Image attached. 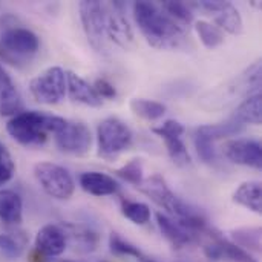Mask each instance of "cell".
<instances>
[{"instance_id": "d590c367", "label": "cell", "mask_w": 262, "mask_h": 262, "mask_svg": "<svg viewBox=\"0 0 262 262\" xmlns=\"http://www.w3.org/2000/svg\"><path fill=\"white\" fill-rule=\"evenodd\" d=\"M8 158H11V155H9V152L6 150V147L2 144V141H0V161L2 160H8Z\"/></svg>"}, {"instance_id": "cb8c5ba5", "label": "cell", "mask_w": 262, "mask_h": 262, "mask_svg": "<svg viewBox=\"0 0 262 262\" xmlns=\"http://www.w3.org/2000/svg\"><path fill=\"white\" fill-rule=\"evenodd\" d=\"M130 109L134 114L144 120H158L166 114V104L146 98H134L130 101Z\"/></svg>"}, {"instance_id": "e0dca14e", "label": "cell", "mask_w": 262, "mask_h": 262, "mask_svg": "<svg viewBox=\"0 0 262 262\" xmlns=\"http://www.w3.org/2000/svg\"><path fill=\"white\" fill-rule=\"evenodd\" d=\"M66 92L69 94L72 101L83 103L92 107H100L103 104V100L97 95L94 88L74 72H66Z\"/></svg>"}, {"instance_id": "9c48e42d", "label": "cell", "mask_w": 262, "mask_h": 262, "mask_svg": "<svg viewBox=\"0 0 262 262\" xmlns=\"http://www.w3.org/2000/svg\"><path fill=\"white\" fill-rule=\"evenodd\" d=\"M55 144L60 150L72 155H84L92 144V135L89 127L80 121H64L61 129L54 134Z\"/></svg>"}, {"instance_id": "836d02e7", "label": "cell", "mask_w": 262, "mask_h": 262, "mask_svg": "<svg viewBox=\"0 0 262 262\" xmlns=\"http://www.w3.org/2000/svg\"><path fill=\"white\" fill-rule=\"evenodd\" d=\"M94 91L97 92V95L100 97V98H106V100H112V98H115L117 97V91H115V88L107 81V80H104V78H98L95 83H94Z\"/></svg>"}, {"instance_id": "1f68e13d", "label": "cell", "mask_w": 262, "mask_h": 262, "mask_svg": "<svg viewBox=\"0 0 262 262\" xmlns=\"http://www.w3.org/2000/svg\"><path fill=\"white\" fill-rule=\"evenodd\" d=\"M0 253H3L6 258L15 259L21 255V246L17 243L15 238L0 233Z\"/></svg>"}, {"instance_id": "5bb4252c", "label": "cell", "mask_w": 262, "mask_h": 262, "mask_svg": "<svg viewBox=\"0 0 262 262\" xmlns=\"http://www.w3.org/2000/svg\"><path fill=\"white\" fill-rule=\"evenodd\" d=\"M204 253L210 261L227 259L232 262H258L247 250L220 236H213L212 243L204 247Z\"/></svg>"}, {"instance_id": "7402d4cb", "label": "cell", "mask_w": 262, "mask_h": 262, "mask_svg": "<svg viewBox=\"0 0 262 262\" xmlns=\"http://www.w3.org/2000/svg\"><path fill=\"white\" fill-rule=\"evenodd\" d=\"M233 201L255 213L262 210V186L259 181L243 183L233 193Z\"/></svg>"}, {"instance_id": "277c9868", "label": "cell", "mask_w": 262, "mask_h": 262, "mask_svg": "<svg viewBox=\"0 0 262 262\" xmlns=\"http://www.w3.org/2000/svg\"><path fill=\"white\" fill-rule=\"evenodd\" d=\"M38 37L26 28H9L0 35V63L5 61L14 68L28 64L38 52Z\"/></svg>"}, {"instance_id": "9a60e30c", "label": "cell", "mask_w": 262, "mask_h": 262, "mask_svg": "<svg viewBox=\"0 0 262 262\" xmlns=\"http://www.w3.org/2000/svg\"><path fill=\"white\" fill-rule=\"evenodd\" d=\"M106 34L123 48L134 41L132 28L123 15V5L118 2L112 5V11H106Z\"/></svg>"}, {"instance_id": "ba28073f", "label": "cell", "mask_w": 262, "mask_h": 262, "mask_svg": "<svg viewBox=\"0 0 262 262\" xmlns=\"http://www.w3.org/2000/svg\"><path fill=\"white\" fill-rule=\"evenodd\" d=\"M80 17L88 41L97 52L106 51V9L97 0L80 3Z\"/></svg>"}, {"instance_id": "ffe728a7", "label": "cell", "mask_w": 262, "mask_h": 262, "mask_svg": "<svg viewBox=\"0 0 262 262\" xmlns=\"http://www.w3.org/2000/svg\"><path fill=\"white\" fill-rule=\"evenodd\" d=\"M61 229L66 235V241H71L75 250L81 253H91L97 249L98 235L92 229L80 224H69V223L61 226Z\"/></svg>"}, {"instance_id": "83f0119b", "label": "cell", "mask_w": 262, "mask_h": 262, "mask_svg": "<svg viewBox=\"0 0 262 262\" xmlns=\"http://www.w3.org/2000/svg\"><path fill=\"white\" fill-rule=\"evenodd\" d=\"M109 247H111V252L114 255L130 256V258H135V259H138V261L141 262L149 261L138 247H135L129 241H124L118 233H111V236H109Z\"/></svg>"}, {"instance_id": "74e56055", "label": "cell", "mask_w": 262, "mask_h": 262, "mask_svg": "<svg viewBox=\"0 0 262 262\" xmlns=\"http://www.w3.org/2000/svg\"><path fill=\"white\" fill-rule=\"evenodd\" d=\"M146 262H154V261H150V259H149V261H146Z\"/></svg>"}, {"instance_id": "4dcf8cb0", "label": "cell", "mask_w": 262, "mask_h": 262, "mask_svg": "<svg viewBox=\"0 0 262 262\" xmlns=\"http://www.w3.org/2000/svg\"><path fill=\"white\" fill-rule=\"evenodd\" d=\"M195 147L198 155L201 157V160L204 163H213L216 161V150H215V141H212L210 138H207L206 135H203L201 132L195 130Z\"/></svg>"}, {"instance_id": "f1b7e54d", "label": "cell", "mask_w": 262, "mask_h": 262, "mask_svg": "<svg viewBox=\"0 0 262 262\" xmlns=\"http://www.w3.org/2000/svg\"><path fill=\"white\" fill-rule=\"evenodd\" d=\"M163 11L172 17L175 21H178L180 25H189L193 20V14L190 11V5L184 3V2H163L161 5Z\"/></svg>"}, {"instance_id": "44dd1931", "label": "cell", "mask_w": 262, "mask_h": 262, "mask_svg": "<svg viewBox=\"0 0 262 262\" xmlns=\"http://www.w3.org/2000/svg\"><path fill=\"white\" fill-rule=\"evenodd\" d=\"M0 220L12 226L20 224L23 220L21 198L11 189H0Z\"/></svg>"}, {"instance_id": "4fadbf2b", "label": "cell", "mask_w": 262, "mask_h": 262, "mask_svg": "<svg viewBox=\"0 0 262 262\" xmlns=\"http://www.w3.org/2000/svg\"><path fill=\"white\" fill-rule=\"evenodd\" d=\"M68 246L66 235L60 226L55 224H46L43 226L37 235H35V252H38L41 256L52 259L64 253Z\"/></svg>"}, {"instance_id": "f546056e", "label": "cell", "mask_w": 262, "mask_h": 262, "mask_svg": "<svg viewBox=\"0 0 262 262\" xmlns=\"http://www.w3.org/2000/svg\"><path fill=\"white\" fill-rule=\"evenodd\" d=\"M115 173L123 178L124 181L134 184L135 187H140L141 183L144 181V177H143V163L141 160L135 158V160H130L127 164H124L123 167L117 169Z\"/></svg>"}, {"instance_id": "603a6c76", "label": "cell", "mask_w": 262, "mask_h": 262, "mask_svg": "<svg viewBox=\"0 0 262 262\" xmlns=\"http://www.w3.org/2000/svg\"><path fill=\"white\" fill-rule=\"evenodd\" d=\"M232 118L239 124H261L262 120V98L261 94L250 95L246 98L233 112Z\"/></svg>"}, {"instance_id": "6da1fadb", "label": "cell", "mask_w": 262, "mask_h": 262, "mask_svg": "<svg viewBox=\"0 0 262 262\" xmlns=\"http://www.w3.org/2000/svg\"><path fill=\"white\" fill-rule=\"evenodd\" d=\"M134 17L141 34L154 48L175 49L181 48L186 41V34L181 25L169 17L161 6L152 2H135Z\"/></svg>"}, {"instance_id": "7a4b0ae2", "label": "cell", "mask_w": 262, "mask_h": 262, "mask_svg": "<svg viewBox=\"0 0 262 262\" xmlns=\"http://www.w3.org/2000/svg\"><path fill=\"white\" fill-rule=\"evenodd\" d=\"M141 192L146 193L154 203L163 207L167 213L173 216L178 223H181L186 229L193 232L195 235L206 230V220L192 209L187 203H184L180 196H177L167 186L166 180L155 173L150 178L144 180L140 186Z\"/></svg>"}, {"instance_id": "5b68a950", "label": "cell", "mask_w": 262, "mask_h": 262, "mask_svg": "<svg viewBox=\"0 0 262 262\" xmlns=\"http://www.w3.org/2000/svg\"><path fill=\"white\" fill-rule=\"evenodd\" d=\"M98 154L104 158H112L129 149L134 140L132 130L117 117H109L97 126Z\"/></svg>"}, {"instance_id": "8d00e7d4", "label": "cell", "mask_w": 262, "mask_h": 262, "mask_svg": "<svg viewBox=\"0 0 262 262\" xmlns=\"http://www.w3.org/2000/svg\"><path fill=\"white\" fill-rule=\"evenodd\" d=\"M49 262H75V261H64V259H58V261H54V259H49Z\"/></svg>"}, {"instance_id": "3957f363", "label": "cell", "mask_w": 262, "mask_h": 262, "mask_svg": "<svg viewBox=\"0 0 262 262\" xmlns=\"http://www.w3.org/2000/svg\"><path fill=\"white\" fill-rule=\"evenodd\" d=\"M64 121V118L57 115L40 114L37 111H21L11 117L6 130L18 144L37 147L48 140V134L58 132Z\"/></svg>"}, {"instance_id": "8fae6325", "label": "cell", "mask_w": 262, "mask_h": 262, "mask_svg": "<svg viewBox=\"0 0 262 262\" xmlns=\"http://www.w3.org/2000/svg\"><path fill=\"white\" fill-rule=\"evenodd\" d=\"M223 149H224V155L232 163L253 167V169H261L262 149L259 141L250 140V138L229 140Z\"/></svg>"}, {"instance_id": "30bf717a", "label": "cell", "mask_w": 262, "mask_h": 262, "mask_svg": "<svg viewBox=\"0 0 262 262\" xmlns=\"http://www.w3.org/2000/svg\"><path fill=\"white\" fill-rule=\"evenodd\" d=\"M152 132L164 140L169 157L172 158V161L175 164L187 166L190 163V155L187 152L184 141L181 140V135L184 134V126L181 123H178L175 120H167L160 127H154Z\"/></svg>"}, {"instance_id": "e575fe53", "label": "cell", "mask_w": 262, "mask_h": 262, "mask_svg": "<svg viewBox=\"0 0 262 262\" xmlns=\"http://www.w3.org/2000/svg\"><path fill=\"white\" fill-rule=\"evenodd\" d=\"M14 170H15V164H14L12 158L0 161V186L6 184L12 178Z\"/></svg>"}, {"instance_id": "52a82bcc", "label": "cell", "mask_w": 262, "mask_h": 262, "mask_svg": "<svg viewBox=\"0 0 262 262\" xmlns=\"http://www.w3.org/2000/svg\"><path fill=\"white\" fill-rule=\"evenodd\" d=\"M32 97L41 104H57L66 95V72L52 66L34 77L29 83Z\"/></svg>"}, {"instance_id": "ac0fdd59", "label": "cell", "mask_w": 262, "mask_h": 262, "mask_svg": "<svg viewBox=\"0 0 262 262\" xmlns=\"http://www.w3.org/2000/svg\"><path fill=\"white\" fill-rule=\"evenodd\" d=\"M155 216H157V224H158L161 233L175 247H184V246H187V244H190V243L195 241V236L196 235L193 232H190L189 229H186L177 220H173L169 215L161 213V212H157Z\"/></svg>"}, {"instance_id": "d4e9b609", "label": "cell", "mask_w": 262, "mask_h": 262, "mask_svg": "<svg viewBox=\"0 0 262 262\" xmlns=\"http://www.w3.org/2000/svg\"><path fill=\"white\" fill-rule=\"evenodd\" d=\"M244 126L239 124L238 121H235L233 118H230L226 123L221 124H206V126H200L196 130L201 132L203 135H206L207 138H210L212 141H216L223 137H232L236 135L239 132H243Z\"/></svg>"}, {"instance_id": "8992f818", "label": "cell", "mask_w": 262, "mask_h": 262, "mask_svg": "<svg viewBox=\"0 0 262 262\" xmlns=\"http://www.w3.org/2000/svg\"><path fill=\"white\" fill-rule=\"evenodd\" d=\"M34 175L41 189L55 200H69L75 190V183L71 173L54 163L43 161L34 166Z\"/></svg>"}, {"instance_id": "7c38bea8", "label": "cell", "mask_w": 262, "mask_h": 262, "mask_svg": "<svg viewBox=\"0 0 262 262\" xmlns=\"http://www.w3.org/2000/svg\"><path fill=\"white\" fill-rule=\"evenodd\" d=\"M198 6L213 15V20L221 31L224 29L230 34H239L243 31L241 14L232 3L221 2V0H215V2L204 0V2H200Z\"/></svg>"}, {"instance_id": "d6986e66", "label": "cell", "mask_w": 262, "mask_h": 262, "mask_svg": "<svg viewBox=\"0 0 262 262\" xmlns=\"http://www.w3.org/2000/svg\"><path fill=\"white\" fill-rule=\"evenodd\" d=\"M78 181L81 189L94 196H109L118 192V183L101 172H84L80 175Z\"/></svg>"}, {"instance_id": "d6a6232c", "label": "cell", "mask_w": 262, "mask_h": 262, "mask_svg": "<svg viewBox=\"0 0 262 262\" xmlns=\"http://www.w3.org/2000/svg\"><path fill=\"white\" fill-rule=\"evenodd\" d=\"M233 235H235L236 241L241 246H249V247L259 249V238H261V230L259 229H243V230L235 232Z\"/></svg>"}, {"instance_id": "2e32d148", "label": "cell", "mask_w": 262, "mask_h": 262, "mask_svg": "<svg viewBox=\"0 0 262 262\" xmlns=\"http://www.w3.org/2000/svg\"><path fill=\"white\" fill-rule=\"evenodd\" d=\"M21 112V97L0 63V115L14 117Z\"/></svg>"}, {"instance_id": "4316f807", "label": "cell", "mask_w": 262, "mask_h": 262, "mask_svg": "<svg viewBox=\"0 0 262 262\" xmlns=\"http://www.w3.org/2000/svg\"><path fill=\"white\" fill-rule=\"evenodd\" d=\"M121 212L129 221H132L134 224H138V226H144L150 220V209L144 203L123 200L121 201Z\"/></svg>"}, {"instance_id": "484cf974", "label": "cell", "mask_w": 262, "mask_h": 262, "mask_svg": "<svg viewBox=\"0 0 262 262\" xmlns=\"http://www.w3.org/2000/svg\"><path fill=\"white\" fill-rule=\"evenodd\" d=\"M195 29H196L203 45L209 49H213L224 43V32L218 26H215L209 21H204V20L196 21Z\"/></svg>"}]
</instances>
